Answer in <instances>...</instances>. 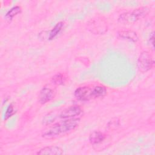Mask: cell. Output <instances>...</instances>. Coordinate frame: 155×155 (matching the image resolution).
Instances as JSON below:
<instances>
[{
  "label": "cell",
  "instance_id": "ba28073f",
  "mask_svg": "<svg viewBox=\"0 0 155 155\" xmlns=\"http://www.w3.org/2000/svg\"><path fill=\"white\" fill-rule=\"evenodd\" d=\"M62 154H63V151L62 148L57 146L45 147L41 148L37 153V154L39 155H61Z\"/></svg>",
  "mask_w": 155,
  "mask_h": 155
},
{
  "label": "cell",
  "instance_id": "8992f818",
  "mask_svg": "<svg viewBox=\"0 0 155 155\" xmlns=\"http://www.w3.org/2000/svg\"><path fill=\"white\" fill-rule=\"evenodd\" d=\"M82 113V110L79 106H70L61 111L59 114V117L62 119H70L79 116Z\"/></svg>",
  "mask_w": 155,
  "mask_h": 155
},
{
  "label": "cell",
  "instance_id": "8fae6325",
  "mask_svg": "<svg viewBox=\"0 0 155 155\" xmlns=\"http://www.w3.org/2000/svg\"><path fill=\"white\" fill-rule=\"evenodd\" d=\"M107 93L106 88L101 85L92 87V98H97L104 96Z\"/></svg>",
  "mask_w": 155,
  "mask_h": 155
},
{
  "label": "cell",
  "instance_id": "9a60e30c",
  "mask_svg": "<svg viewBox=\"0 0 155 155\" xmlns=\"http://www.w3.org/2000/svg\"><path fill=\"white\" fill-rule=\"evenodd\" d=\"M15 110H14L13 106L12 104L10 105L8 107V108H7V109L5 113V114H4V119H5V120L8 119L9 117H10L15 113Z\"/></svg>",
  "mask_w": 155,
  "mask_h": 155
},
{
  "label": "cell",
  "instance_id": "5b68a950",
  "mask_svg": "<svg viewBox=\"0 0 155 155\" xmlns=\"http://www.w3.org/2000/svg\"><path fill=\"white\" fill-rule=\"evenodd\" d=\"M74 96L79 101H86L92 98V87H80L74 91Z\"/></svg>",
  "mask_w": 155,
  "mask_h": 155
},
{
  "label": "cell",
  "instance_id": "9c48e42d",
  "mask_svg": "<svg viewBox=\"0 0 155 155\" xmlns=\"http://www.w3.org/2000/svg\"><path fill=\"white\" fill-rule=\"evenodd\" d=\"M105 135L101 131H94L89 136V141L93 145L99 144L105 139Z\"/></svg>",
  "mask_w": 155,
  "mask_h": 155
},
{
  "label": "cell",
  "instance_id": "4fadbf2b",
  "mask_svg": "<svg viewBox=\"0 0 155 155\" xmlns=\"http://www.w3.org/2000/svg\"><path fill=\"white\" fill-rule=\"evenodd\" d=\"M21 8L19 6H15L14 7H13L12 8H11L5 15V18L6 19V20L8 21H11L12 19V18L16 16L17 14L21 13Z\"/></svg>",
  "mask_w": 155,
  "mask_h": 155
},
{
  "label": "cell",
  "instance_id": "5bb4252c",
  "mask_svg": "<svg viewBox=\"0 0 155 155\" xmlns=\"http://www.w3.org/2000/svg\"><path fill=\"white\" fill-rule=\"evenodd\" d=\"M51 81L53 84L56 85H61L63 84L65 81V78L64 74L61 73L56 74L54 75L51 79Z\"/></svg>",
  "mask_w": 155,
  "mask_h": 155
},
{
  "label": "cell",
  "instance_id": "6da1fadb",
  "mask_svg": "<svg viewBox=\"0 0 155 155\" xmlns=\"http://www.w3.org/2000/svg\"><path fill=\"white\" fill-rule=\"evenodd\" d=\"M80 119L79 118H70L60 121L42 134V137L47 139H50L62 136L74 130L79 125Z\"/></svg>",
  "mask_w": 155,
  "mask_h": 155
},
{
  "label": "cell",
  "instance_id": "e0dca14e",
  "mask_svg": "<svg viewBox=\"0 0 155 155\" xmlns=\"http://www.w3.org/2000/svg\"><path fill=\"white\" fill-rule=\"evenodd\" d=\"M150 44L152 45L153 48H154V32H152V33L150 36Z\"/></svg>",
  "mask_w": 155,
  "mask_h": 155
},
{
  "label": "cell",
  "instance_id": "3957f363",
  "mask_svg": "<svg viewBox=\"0 0 155 155\" xmlns=\"http://www.w3.org/2000/svg\"><path fill=\"white\" fill-rule=\"evenodd\" d=\"M154 65V60L151 55L148 51H143L140 53L137 59V68L141 72H146L151 70Z\"/></svg>",
  "mask_w": 155,
  "mask_h": 155
},
{
  "label": "cell",
  "instance_id": "277c9868",
  "mask_svg": "<svg viewBox=\"0 0 155 155\" xmlns=\"http://www.w3.org/2000/svg\"><path fill=\"white\" fill-rule=\"evenodd\" d=\"M88 30L95 34H102L107 30L106 21L102 18H96L91 19L88 23Z\"/></svg>",
  "mask_w": 155,
  "mask_h": 155
},
{
  "label": "cell",
  "instance_id": "2e32d148",
  "mask_svg": "<svg viewBox=\"0 0 155 155\" xmlns=\"http://www.w3.org/2000/svg\"><path fill=\"white\" fill-rule=\"evenodd\" d=\"M117 126H119V120L117 119H114V120L113 119L110 120L108 124V127L111 129L116 128Z\"/></svg>",
  "mask_w": 155,
  "mask_h": 155
},
{
  "label": "cell",
  "instance_id": "30bf717a",
  "mask_svg": "<svg viewBox=\"0 0 155 155\" xmlns=\"http://www.w3.org/2000/svg\"><path fill=\"white\" fill-rule=\"evenodd\" d=\"M118 36L120 38H123L133 42H136L138 39V37L136 33L130 30L120 31L119 32H118Z\"/></svg>",
  "mask_w": 155,
  "mask_h": 155
},
{
  "label": "cell",
  "instance_id": "52a82bcc",
  "mask_svg": "<svg viewBox=\"0 0 155 155\" xmlns=\"http://www.w3.org/2000/svg\"><path fill=\"white\" fill-rule=\"evenodd\" d=\"M54 96V91L50 88L44 87L39 93L38 101L41 104H44L51 101Z\"/></svg>",
  "mask_w": 155,
  "mask_h": 155
},
{
  "label": "cell",
  "instance_id": "7c38bea8",
  "mask_svg": "<svg viewBox=\"0 0 155 155\" xmlns=\"http://www.w3.org/2000/svg\"><path fill=\"white\" fill-rule=\"evenodd\" d=\"M64 27V22H59L57 23L55 26L53 27V28L50 31L48 35V39L52 40L54 39L62 30V29Z\"/></svg>",
  "mask_w": 155,
  "mask_h": 155
},
{
  "label": "cell",
  "instance_id": "7a4b0ae2",
  "mask_svg": "<svg viewBox=\"0 0 155 155\" xmlns=\"http://www.w3.org/2000/svg\"><path fill=\"white\" fill-rule=\"evenodd\" d=\"M149 12V8L145 7H139L131 12L120 15L118 21L120 23H132L144 18Z\"/></svg>",
  "mask_w": 155,
  "mask_h": 155
}]
</instances>
